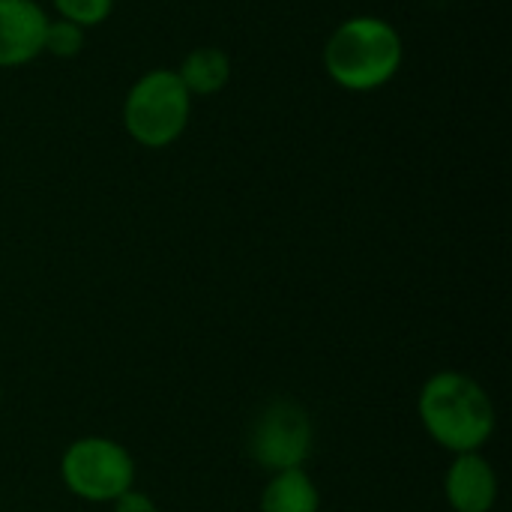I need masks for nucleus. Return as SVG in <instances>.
I'll return each instance as SVG.
<instances>
[{
	"instance_id": "8",
	"label": "nucleus",
	"mask_w": 512,
	"mask_h": 512,
	"mask_svg": "<svg viewBox=\"0 0 512 512\" xmlns=\"http://www.w3.org/2000/svg\"><path fill=\"white\" fill-rule=\"evenodd\" d=\"M261 512H321V489L306 468L276 471L261 489Z\"/></svg>"
},
{
	"instance_id": "9",
	"label": "nucleus",
	"mask_w": 512,
	"mask_h": 512,
	"mask_svg": "<svg viewBox=\"0 0 512 512\" xmlns=\"http://www.w3.org/2000/svg\"><path fill=\"white\" fill-rule=\"evenodd\" d=\"M174 72H177V78L183 81V87L189 90L192 99L195 96L207 99V96H216V93H222L228 87V81H231V57L216 45H198L183 57L180 69H174Z\"/></svg>"
},
{
	"instance_id": "6",
	"label": "nucleus",
	"mask_w": 512,
	"mask_h": 512,
	"mask_svg": "<svg viewBox=\"0 0 512 512\" xmlns=\"http://www.w3.org/2000/svg\"><path fill=\"white\" fill-rule=\"evenodd\" d=\"M498 471L480 453H456L444 474V498L453 512H492L498 504Z\"/></svg>"
},
{
	"instance_id": "11",
	"label": "nucleus",
	"mask_w": 512,
	"mask_h": 512,
	"mask_svg": "<svg viewBox=\"0 0 512 512\" xmlns=\"http://www.w3.org/2000/svg\"><path fill=\"white\" fill-rule=\"evenodd\" d=\"M51 6L57 9V18H66L84 30L105 24L114 12V0H51Z\"/></svg>"
},
{
	"instance_id": "1",
	"label": "nucleus",
	"mask_w": 512,
	"mask_h": 512,
	"mask_svg": "<svg viewBox=\"0 0 512 512\" xmlns=\"http://www.w3.org/2000/svg\"><path fill=\"white\" fill-rule=\"evenodd\" d=\"M417 417L423 432L453 456L480 453L498 429L492 396L477 378L459 369H441L423 381L417 393Z\"/></svg>"
},
{
	"instance_id": "4",
	"label": "nucleus",
	"mask_w": 512,
	"mask_h": 512,
	"mask_svg": "<svg viewBox=\"0 0 512 512\" xmlns=\"http://www.w3.org/2000/svg\"><path fill=\"white\" fill-rule=\"evenodd\" d=\"M63 489L84 504H111L135 486V459L132 453L105 435L75 438L60 456Z\"/></svg>"
},
{
	"instance_id": "13",
	"label": "nucleus",
	"mask_w": 512,
	"mask_h": 512,
	"mask_svg": "<svg viewBox=\"0 0 512 512\" xmlns=\"http://www.w3.org/2000/svg\"><path fill=\"white\" fill-rule=\"evenodd\" d=\"M0 405H3V387H0Z\"/></svg>"
},
{
	"instance_id": "7",
	"label": "nucleus",
	"mask_w": 512,
	"mask_h": 512,
	"mask_svg": "<svg viewBox=\"0 0 512 512\" xmlns=\"http://www.w3.org/2000/svg\"><path fill=\"white\" fill-rule=\"evenodd\" d=\"M48 12L36 0H0V69H18L42 54Z\"/></svg>"
},
{
	"instance_id": "3",
	"label": "nucleus",
	"mask_w": 512,
	"mask_h": 512,
	"mask_svg": "<svg viewBox=\"0 0 512 512\" xmlns=\"http://www.w3.org/2000/svg\"><path fill=\"white\" fill-rule=\"evenodd\" d=\"M192 117V96L174 69H147L123 99V129L126 135L147 147L165 150L177 144Z\"/></svg>"
},
{
	"instance_id": "5",
	"label": "nucleus",
	"mask_w": 512,
	"mask_h": 512,
	"mask_svg": "<svg viewBox=\"0 0 512 512\" xmlns=\"http://www.w3.org/2000/svg\"><path fill=\"white\" fill-rule=\"evenodd\" d=\"M312 447L315 426L309 411L297 399H270L249 423L246 453L267 474L303 468L312 456Z\"/></svg>"
},
{
	"instance_id": "2",
	"label": "nucleus",
	"mask_w": 512,
	"mask_h": 512,
	"mask_svg": "<svg viewBox=\"0 0 512 512\" xmlns=\"http://www.w3.org/2000/svg\"><path fill=\"white\" fill-rule=\"evenodd\" d=\"M330 81L348 93H372L390 84L405 60L402 33L381 15H351L321 51Z\"/></svg>"
},
{
	"instance_id": "10",
	"label": "nucleus",
	"mask_w": 512,
	"mask_h": 512,
	"mask_svg": "<svg viewBox=\"0 0 512 512\" xmlns=\"http://www.w3.org/2000/svg\"><path fill=\"white\" fill-rule=\"evenodd\" d=\"M84 36H87L84 27H78V24H72L66 18H48L45 39H42V54L60 57V60L78 57L81 48H84Z\"/></svg>"
},
{
	"instance_id": "12",
	"label": "nucleus",
	"mask_w": 512,
	"mask_h": 512,
	"mask_svg": "<svg viewBox=\"0 0 512 512\" xmlns=\"http://www.w3.org/2000/svg\"><path fill=\"white\" fill-rule=\"evenodd\" d=\"M111 512H159V507H156V501L147 492H141V489L132 486L117 501H111Z\"/></svg>"
}]
</instances>
